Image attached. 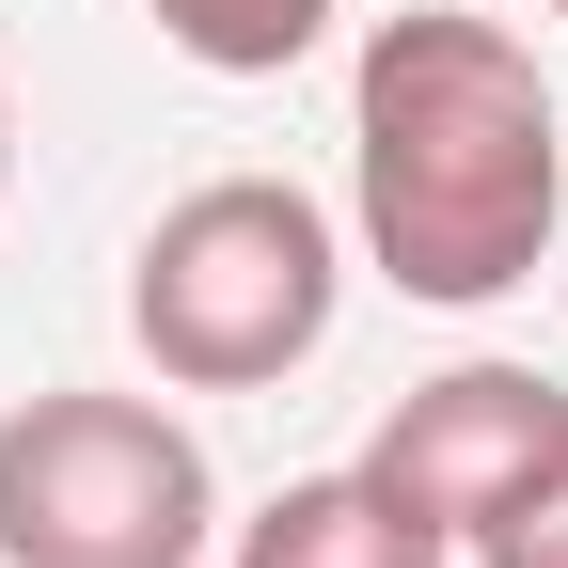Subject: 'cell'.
Returning a JSON list of instances; mask_svg holds the SVG:
<instances>
[{"label":"cell","mask_w":568,"mask_h":568,"mask_svg":"<svg viewBox=\"0 0 568 568\" xmlns=\"http://www.w3.org/2000/svg\"><path fill=\"white\" fill-rule=\"evenodd\" d=\"M347 222L395 301L489 316L568 222V126L506 17H379L347 63Z\"/></svg>","instance_id":"1"},{"label":"cell","mask_w":568,"mask_h":568,"mask_svg":"<svg viewBox=\"0 0 568 568\" xmlns=\"http://www.w3.org/2000/svg\"><path fill=\"white\" fill-rule=\"evenodd\" d=\"M332 301H347V237L316 190L284 174H205L174 190L126 253V332L174 395H268L332 347Z\"/></svg>","instance_id":"2"},{"label":"cell","mask_w":568,"mask_h":568,"mask_svg":"<svg viewBox=\"0 0 568 568\" xmlns=\"http://www.w3.org/2000/svg\"><path fill=\"white\" fill-rule=\"evenodd\" d=\"M222 474L159 395H17L0 410V568H205Z\"/></svg>","instance_id":"3"},{"label":"cell","mask_w":568,"mask_h":568,"mask_svg":"<svg viewBox=\"0 0 568 568\" xmlns=\"http://www.w3.org/2000/svg\"><path fill=\"white\" fill-rule=\"evenodd\" d=\"M364 474L410 521H443L474 552L489 521H521L537 489H568V379H537V364H443V379H410L379 410Z\"/></svg>","instance_id":"4"},{"label":"cell","mask_w":568,"mask_h":568,"mask_svg":"<svg viewBox=\"0 0 568 568\" xmlns=\"http://www.w3.org/2000/svg\"><path fill=\"white\" fill-rule=\"evenodd\" d=\"M222 568H458V537L410 521L395 489L347 458V474H284L253 521H222Z\"/></svg>","instance_id":"5"},{"label":"cell","mask_w":568,"mask_h":568,"mask_svg":"<svg viewBox=\"0 0 568 568\" xmlns=\"http://www.w3.org/2000/svg\"><path fill=\"white\" fill-rule=\"evenodd\" d=\"M142 17H159V48H190L205 80H284L347 0H142Z\"/></svg>","instance_id":"6"},{"label":"cell","mask_w":568,"mask_h":568,"mask_svg":"<svg viewBox=\"0 0 568 568\" xmlns=\"http://www.w3.org/2000/svg\"><path fill=\"white\" fill-rule=\"evenodd\" d=\"M458 568H568V489H537L521 521H489V537H474Z\"/></svg>","instance_id":"7"},{"label":"cell","mask_w":568,"mask_h":568,"mask_svg":"<svg viewBox=\"0 0 568 568\" xmlns=\"http://www.w3.org/2000/svg\"><path fill=\"white\" fill-rule=\"evenodd\" d=\"M0 174H17V111H0Z\"/></svg>","instance_id":"8"},{"label":"cell","mask_w":568,"mask_h":568,"mask_svg":"<svg viewBox=\"0 0 568 568\" xmlns=\"http://www.w3.org/2000/svg\"><path fill=\"white\" fill-rule=\"evenodd\" d=\"M537 17H568V0H537Z\"/></svg>","instance_id":"9"}]
</instances>
